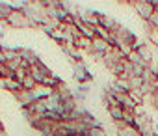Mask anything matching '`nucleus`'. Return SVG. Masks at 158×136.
I'll list each match as a JSON object with an SVG mask.
<instances>
[{
  "mask_svg": "<svg viewBox=\"0 0 158 136\" xmlns=\"http://www.w3.org/2000/svg\"><path fill=\"white\" fill-rule=\"evenodd\" d=\"M4 24L10 26V28H32V21H30L21 10H17V8H15V11L8 17V21H6Z\"/></svg>",
  "mask_w": 158,
  "mask_h": 136,
  "instance_id": "f257e3e1",
  "label": "nucleus"
},
{
  "mask_svg": "<svg viewBox=\"0 0 158 136\" xmlns=\"http://www.w3.org/2000/svg\"><path fill=\"white\" fill-rule=\"evenodd\" d=\"M132 8H134V11L139 15L141 21H149V17L156 11V8H154L151 2H145V4H134Z\"/></svg>",
  "mask_w": 158,
  "mask_h": 136,
  "instance_id": "f03ea898",
  "label": "nucleus"
},
{
  "mask_svg": "<svg viewBox=\"0 0 158 136\" xmlns=\"http://www.w3.org/2000/svg\"><path fill=\"white\" fill-rule=\"evenodd\" d=\"M114 125H115L119 136H143L134 125H127L125 121H114Z\"/></svg>",
  "mask_w": 158,
  "mask_h": 136,
  "instance_id": "7ed1b4c3",
  "label": "nucleus"
},
{
  "mask_svg": "<svg viewBox=\"0 0 158 136\" xmlns=\"http://www.w3.org/2000/svg\"><path fill=\"white\" fill-rule=\"evenodd\" d=\"M99 24L102 26V28H106L110 34H114L115 32V26L119 24L114 17H110V15H106V13H102V11H99Z\"/></svg>",
  "mask_w": 158,
  "mask_h": 136,
  "instance_id": "20e7f679",
  "label": "nucleus"
},
{
  "mask_svg": "<svg viewBox=\"0 0 158 136\" xmlns=\"http://www.w3.org/2000/svg\"><path fill=\"white\" fill-rule=\"evenodd\" d=\"M15 99L21 103V108H28L32 103H35L34 93L28 91V90H21V91H17V93H15Z\"/></svg>",
  "mask_w": 158,
  "mask_h": 136,
  "instance_id": "39448f33",
  "label": "nucleus"
},
{
  "mask_svg": "<svg viewBox=\"0 0 158 136\" xmlns=\"http://www.w3.org/2000/svg\"><path fill=\"white\" fill-rule=\"evenodd\" d=\"M143 32L147 36V41L152 43V47H158V28H154L147 21H143Z\"/></svg>",
  "mask_w": 158,
  "mask_h": 136,
  "instance_id": "423d86ee",
  "label": "nucleus"
},
{
  "mask_svg": "<svg viewBox=\"0 0 158 136\" xmlns=\"http://www.w3.org/2000/svg\"><path fill=\"white\" fill-rule=\"evenodd\" d=\"M21 58H23V62H26L28 65H34V63L39 62V56H37L32 49H26V47H21Z\"/></svg>",
  "mask_w": 158,
  "mask_h": 136,
  "instance_id": "0eeeda50",
  "label": "nucleus"
},
{
  "mask_svg": "<svg viewBox=\"0 0 158 136\" xmlns=\"http://www.w3.org/2000/svg\"><path fill=\"white\" fill-rule=\"evenodd\" d=\"M106 110H108V114H110L112 121H123L125 108H123L121 104H110V106H106Z\"/></svg>",
  "mask_w": 158,
  "mask_h": 136,
  "instance_id": "6e6552de",
  "label": "nucleus"
},
{
  "mask_svg": "<svg viewBox=\"0 0 158 136\" xmlns=\"http://www.w3.org/2000/svg\"><path fill=\"white\" fill-rule=\"evenodd\" d=\"M13 11H15V6H13V4L6 2V0H0V21L6 23L8 17H10Z\"/></svg>",
  "mask_w": 158,
  "mask_h": 136,
  "instance_id": "1a4fd4ad",
  "label": "nucleus"
},
{
  "mask_svg": "<svg viewBox=\"0 0 158 136\" xmlns=\"http://www.w3.org/2000/svg\"><path fill=\"white\" fill-rule=\"evenodd\" d=\"M0 84H2L8 91H11L13 95H15L17 91H21V90H23V84H21L17 79H13V77H11V79H6V80H0Z\"/></svg>",
  "mask_w": 158,
  "mask_h": 136,
  "instance_id": "9d476101",
  "label": "nucleus"
},
{
  "mask_svg": "<svg viewBox=\"0 0 158 136\" xmlns=\"http://www.w3.org/2000/svg\"><path fill=\"white\" fill-rule=\"evenodd\" d=\"M110 49H112V45L102 37H95L93 43H91V50H97V52H102V54H106Z\"/></svg>",
  "mask_w": 158,
  "mask_h": 136,
  "instance_id": "9b49d317",
  "label": "nucleus"
},
{
  "mask_svg": "<svg viewBox=\"0 0 158 136\" xmlns=\"http://www.w3.org/2000/svg\"><path fill=\"white\" fill-rule=\"evenodd\" d=\"M91 43H93V39L84 37V36H80V37L74 39V47H76L78 50H84V52H89V50H91Z\"/></svg>",
  "mask_w": 158,
  "mask_h": 136,
  "instance_id": "f8f14e48",
  "label": "nucleus"
},
{
  "mask_svg": "<svg viewBox=\"0 0 158 136\" xmlns=\"http://www.w3.org/2000/svg\"><path fill=\"white\" fill-rule=\"evenodd\" d=\"M21 84H23V90H28V91H32V90H34V88L37 86V82L34 80V77H32L30 73H28V75L24 77V80H23Z\"/></svg>",
  "mask_w": 158,
  "mask_h": 136,
  "instance_id": "ddd939ff",
  "label": "nucleus"
},
{
  "mask_svg": "<svg viewBox=\"0 0 158 136\" xmlns=\"http://www.w3.org/2000/svg\"><path fill=\"white\" fill-rule=\"evenodd\" d=\"M128 60H130V62H132L134 65H139V67H149V65H147V63H145V62L141 60V56H139L138 52H134V50H132V52L128 54Z\"/></svg>",
  "mask_w": 158,
  "mask_h": 136,
  "instance_id": "4468645a",
  "label": "nucleus"
},
{
  "mask_svg": "<svg viewBox=\"0 0 158 136\" xmlns=\"http://www.w3.org/2000/svg\"><path fill=\"white\" fill-rule=\"evenodd\" d=\"M86 136H108V134H106L104 127L101 125V127H91V129H88Z\"/></svg>",
  "mask_w": 158,
  "mask_h": 136,
  "instance_id": "2eb2a0df",
  "label": "nucleus"
},
{
  "mask_svg": "<svg viewBox=\"0 0 158 136\" xmlns=\"http://www.w3.org/2000/svg\"><path fill=\"white\" fill-rule=\"evenodd\" d=\"M151 26H154V28H158V11H154L151 17H149V21H147Z\"/></svg>",
  "mask_w": 158,
  "mask_h": 136,
  "instance_id": "dca6fc26",
  "label": "nucleus"
},
{
  "mask_svg": "<svg viewBox=\"0 0 158 136\" xmlns=\"http://www.w3.org/2000/svg\"><path fill=\"white\" fill-rule=\"evenodd\" d=\"M76 90L80 91V93H86V95L89 93V86H88V84H78V88H76Z\"/></svg>",
  "mask_w": 158,
  "mask_h": 136,
  "instance_id": "f3484780",
  "label": "nucleus"
},
{
  "mask_svg": "<svg viewBox=\"0 0 158 136\" xmlns=\"http://www.w3.org/2000/svg\"><path fill=\"white\" fill-rule=\"evenodd\" d=\"M2 37H4V30H0V41H2Z\"/></svg>",
  "mask_w": 158,
  "mask_h": 136,
  "instance_id": "a211bd4d",
  "label": "nucleus"
},
{
  "mask_svg": "<svg viewBox=\"0 0 158 136\" xmlns=\"http://www.w3.org/2000/svg\"><path fill=\"white\" fill-rule=\"evenodd\" d=\"M117 2H123V4H128V0H117Z\"/></svg>",
  "mask_w": 158,
  "mask_h": 136,
  "instance_id": "6ab92c4d",
  "label": "nucleus"
},
{
  "mask_svg": "<svg viewBox=\"0 0 158 136\" xmlns=\"http://www.w3.org/2000/svg\"><path fill=\"white\" fill-rule=\"evenodd\" d=\"M6 2H10V4H13V6H15V0H6Z\"/></svg>",
  "mask_w": 158,
  "mask_h": 136,
  "instance_id": "aec40b11",
  "label": "nucleus"
},
{
  "mask_svg": "<svg viewBox=\"0 0 158 136\" xmlns=\"http://www.w3.org/2000/svg\"><path fill=\"white\" fill-rule=\"evenodd\" d=\"M156 136H158V134H156Z\"/></svg>",
  "mask_w": 158,
  "mask_h": 136,
  "instance_id": "412c9836",
  "label": "nucleus"
}]
</instances>
